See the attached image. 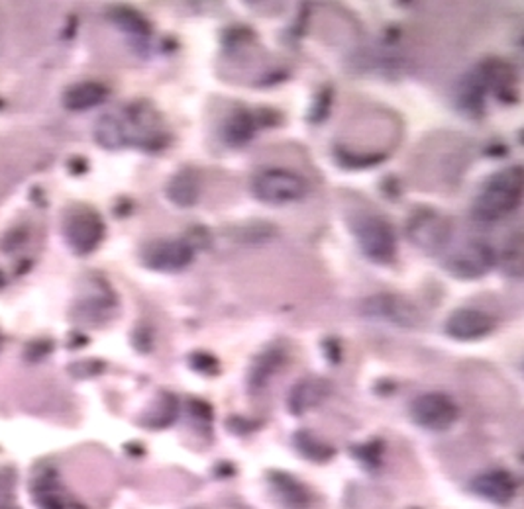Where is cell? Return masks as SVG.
I'll return each instance as SVG.
<instances>
[{"instance_id": "484cf974", "label": "cell", "mask_w": 524, "mask_h": 509, "mask_svg": "<svg viewBox=\"0 0 524 509\" xmlns=\"http://www.w3.org/2000/svg\"><path fill=\"white\" fill-rule=\"evenodd\" d=\"M279 362H281V357H279V352H277V351L270 352V355L262 357L258 365H255V369H253V378H252L253 386H263V382L271 377V372L277 370V367H279Z\"/></svg>"}, {"instance_id": "ac0fdd59", "label": "cell", "mask_w": 524, "mask_h": 509, "mask_svg": "<svg viewBox=\"0 0 524 509\" xmlns=\"http://www.w3.org/2000/svg\"><path fill=\"white\" fill-rule=\"evenodd\" d=\"M92 293L87 294L83 300H79L75 306L79 319H85L92 324L95 319H100L110 308H115V296H112L110 288L105 284L102 278H92Z\"/></svg>"}, {"instance_id": "8992f818", "label": "cell", "mask_w": 524, "mask_h": 509, "mask_svg": "<svg viewBox=\"0 0 524 509\" xmlns=\"http://www.w3.org/2000/svg\"><path fill=\"white\" fill-rule=\"evenodd\" d=\"M407 235L413 245L423 249L425 253L438 255L450 243L451 222L438 210L423 208V210H417L408 217Z\"/></svg>"}, {"instance_id": "7c38bea8", "label": "cell", "mask_w": 524, "mask_h": 509, "mask_svg": "<svg viewBox=\"0 0 524 509\" xmlns=\"http://www.w3.org/2000/svg\"><path fill=\"white\" fill-rule=\"evenodd\" d=\"M483 81H485L487 92H493V97L499 98L503 104L517 102L519 100V87H517V72L503 59H485L477 67Z\"/></svg>"}, {"instance_id": "9a60e30c", "label": "cell", "mask_w": 524, "mask_h": 509, "mask_svg": "<svg viewBox=\"0 0 524 509\" xmlns=\"http://www.w3.org/2000/svg\"><path fill=\"white\" fill-rule=\"evenodd\" d=\"M485 97L487 87L483 81L479 69L469 71L468 75L461 79L460 87L456 90V104L461 114H466L471 120H479L485 114Z\"/></svg>"}, {"instance_id": "5bb4252c", "label": "cell", "mask_w": 524, "mask_h": 509, "mask_svg": "<svg viewBox=\"0 0 524 509\" xmlns=\"http://www.w3.org/2000/svg\"><path fill=\"white\" fill-rule=\"evenodd\" d=\"M260 128L258 112H252L248 108H236L228 118L222 122L219 130V136L224 145L228 148H244L250 143Z\"/></svg>"}, {"instance_id": "52a82bcc", "label": "cell", "mask_w": 524, "mask_h": 509, "mask_svg": "<svg viewBox=\"0 0 524 509\" xmlns=\"http://www.w3.org/2000/svg\"><path fill=\"white\" fill-rule=\"evenodd\" d=\"M30 496L38 509H85L61 482L56 466L39 462L30 474Z\"/></svg>"}, {"instance_id": "30bf717a", "label": "cell", "mask_w": 524, "mask_h": 509, "mask_svg": "<svg viewBox=\"0 0 524 509\" xmlns=\"http://www.w3.org/2000/svg\"><path fill=\"white\" fill-rule=\"evenodd\" d=\"M413 421L428 431H446L456 423L460 410L454 400L448 398L446 394H425L418 396L413 406H410Z\"/></svg>"}, {"instance_id": "ba28073f", "label": "cell", "mask_w": 524, "mask_h": 509, "mask_svg": "<svg viewBox=\"0 0 524 509\" xmlns=\"http://www.w3.org/2000/svg\"><path fill=\"white\" fill-rule=\"evenodd\" d=\"M142 263L156 273H179L194 259V245L185 237L158 239L142 249Z\"/></svg>"}, {"instance_id": "e0dca14e", "label": "cell", "mask_w": 524, "mask_h": 509, "mask_svg": "<svg viewBox=\"0 0 524 509\" xmlns=\"http://www.w3.org/2000/svg\"><path fill=\"white\" fill-rule=\"evenodd\" d=\"M474 490L493 504H507L512 500V496H515L517 484L512 480L511 474L495 471L481 474L474 482Z\"/></svg>"}, {"instance_id": "f546056e", "label": "cell", "mask_w": 524, "mask_h": 509, "mask_svg": "<svg viewBox=\"0 0 524 509\" xmlns=\"http://www.w3.org/2000/svg\"><path fill=\"white\" fill-rule=\"evenodd\" d=\"M191 365H193L194 370L207 372V374L217 372V370H219V362H217V359L210 357V355H207V352H194V355L191 357Z\"/></svg>"}, {"instance_id": "6da1fadb", "label": "cell", "mask_w": 524, "mask_h": 509, "mask_svg": "<svg viewBox=\"0 0 524 509\" xmlns=\"http://www.w3.org/2000/svg\"><path fill=\"white\" fill-rule=\"evenodd\" d=\"M524 189V173L520 165H511L489 176L476 196L471 216L481 224L497 222L512 214L520 206Z\"/></svg>"}, {"instance_id": "ffe728a7", "label": "cell", "mask_w": 524, "mask_h": 509, "mask_svg": "<svg viewBox=\"0 0 524 509\" xmlns=\"http://www.w3.org/2000/svg\"><path fill=\"white\" fill-rule=\"evenodd\" d=\"M169 202L177 208H193L199 202V176L193 169L185 167L171 176L166 186Z\"/></svg>"}, {"instance_id": "44dd1931", "label": "cell", "mask_w": 524, "mask_h": 509, "mask_svg": "<svg viewBox=\"0 0 524 509\" xmlns=\"http://www.w3.org/2000/svg\"><path fill=\"white\" fill-rule=\"evenodd\" d=\"M95 141L102 149L118 151L130 148L125 120L118 114H102L95 123Z\"/></svg>"}, {"instance_id": "7a4b0ae2", "label": "cell", "mask_w": 524, "mask_h": 509, "mask_svg": "<svg viewBox=\"0 0 524 509\" xmlns=\"http://www.w3.org/2000/svg\"><path fill=\"white\" fill-rule=\"evenodd\" d=\"M359 251L377 265H389L397 257V235L393 225L377 214H357L349 224Z\"/></svg>"}, {"instance_id": "8fae6325", "label": "cell", "mask_w": 524, "mask_h": 509, "mask_svg": "<svg viewBox=\"0 0 524 509\" xmlns=\"http://www.w3.org/2000/svg\"><path fill=\"white\" fill-rule=\"evenodd\" d=\"M362 308L367 318L400 327H417L420 321V314L415 304H410L403 296L377 294L367 298Z\"/></svg>"}, {"instance_id": "d4e9b609", "label": "cell", "mask_w": 524, "mask_h": 509, "mask_svg": "<svg viewBox=\"0 0 524 509\" xmlns=\"http://www.w3.org/2000/svg\"><path fill=\"white\" fill-rule=\"evenodd\" d=\"M14 480L16 474L13 469H0V509H20L14 502Z\"/></svg>"}, {"instance_id": "2e32d148", "label": "cell", "mask_w": 524, "mask_h": 509, "mask_svg": "<svg viewBox=\"0 0 524 509\" xmlns=\"http://www.w3.org/2000/svg\"><path fill=\"white\" fill-rule=\"evenodd\" d=\"M108 97V89L100 82L95 81H85V82H77V85H71L64 97H61V102L64 106L71 112H85L99 106L107 100Z\"/></svg>"}, {"instance_id": "603a6c76", "label": "cell", "mask_w": 524, "mask_h": 509, "mask_svg": "<svg viewBox=\"0 0 524 509\" xmlns=\"http://www.w3.org/2000/svg\"><path fill=\"white\" fill-rule=\"evenodd\" d=\"M334 159L344 169H372L382 165L387 155L385 153H359V151H349L342 145H336L334 148Z\"/></svg>"}, {"instance_id": "3957f363", "label": "cell", "mask_w": 524, "mask_h": 509, "mask_svg": "<svg viewBox=\"0 0 524 509\" xmlns=\"http://www.w3.org/2000/svg\"><path fill=\"white\" fill-rule=\"evenodd\" d=\"M128 143L142 151H161L171 143L169 131L163 130L161 114L150 102H133L122 114Z\"/></svg>"}, {"instance_id": "4316f807", "label": "cell", "mask_w": 524, "mask_h": 509, "mask_svg": "<svg viewBox=\"0 0 524 509\" xmlns=\"http://www.w3.org/2000/svg\"><path fill=\"white\" fill-rule=\"evenodd\" d=\"M332 100H334V90L331 87H326L324 90L318 92V97L313 104V110L311 114H308V120H311L313 123L324 122L328 118V114H331Z\"/></svg>"}, {"instance_id": "7402d4cb", "label": "cell", "mask_w": 524, "mask_h": 509, "mask_svg": "<svg viewBox=\"0 0 524 509\" xmlns=\"http://www.w3.org/2000/svg\"><path fill=\"white\" fill-rule=\"evenodd\" d=\"M108 20L120 30V32H125L126 36L138 39V41H146L151 36L150 20L143 14H140L138 10H133L130 6L110 8Z\"/></svg>"}, {"instance_id": "4fadbf2b", "label": "cell", "mask_w": 524, "mask_h": 509, "mask_svg": "<svg viewBox=\"0 0 524 509\" xmlns=\"http://www.w3.org/2000/svg\"><path fill=\"white\" fill-rule=\"evenodd\" d=\"M493 327H495V321L485 311L481 310H471V308H460L451 314L446 321V334L451 339L458 341H476L489 335Z\"/></svg>"}, {"instance_id": "f1b7e54d", "label": "cell", "mask_w": 524, "mask_h": 509, "mask_svg": "<svg viewBox=\"0 0 524 509\" xmlns=\"http://www.w3.org/2000/svg\"><path fill=\"white\" fill-rule=\"evenodd\" d=\"M26 239H28L26 230H22V227H13V230L6 232L4 237L0 239V249H3L4 253H14L20 247H24Z\"/></svg>"}, {"instance_id": "cb8c5ba5", "label": "cell", "mask_w": 524, "mask_h": 509, "mask_svg": "<svg viewBox=\"0 0 524 509\" xmlns=\"http://www.w3.org/2000/svg\"><path fill=\"white\" fill-rule=\"evenodd\" d=\"M522 237L515 235L511 237L505 249H503V257H501V263L503 268H505V273L512 275V276H520L522 275Z\"/></svg>"}, {"instance_id": "4dcf8cb0", "label": "cell", "mask_w": 524, "mask_h": 509, "mask_svg": "<svg viewBox=\"0 0 524 509\" xmlns=\"http://www.w3.org/2000/svg\"><path fill=\"white\" fill-rule=\"evenodd\" d=\"M4 286V276H3V271H0V288Z\"/></svg>"}, {"instance_id": "83f0119b", "label": "cell", "mask_w": 524, "mask_h": 509, "mask_svg": "<svg viewBox=\"0 0 524 509\" xmlns=\"http://www.w3.org/2000/svg\"><path fill=\"white\" fill-rule=\"evenodd\" d=\"M296 445H299V449L308 456H313V451H316L318 459H326V456L332 454V451L328 449V446L318 443L313 435H308V433H301L299 437H296Z\"/></svg>"}, {"instance_id": "5b68a950", "label": "cell", "mask_w": 524, "mask_h": 509, "mask_svg": "<svg viewBox=\"0 0 524 509\" xmlns=\"http://www.w3.org/2000/svg\"><path fill=\"white\" fill-rule=\"evenodd\" d=\"M107 225L100 214L87 206H75L64 217V237L67 247L79 257L97 251L105 239Z\"/></svg>"}, {"instance_id": "277c9868", "label": "cell", "mask_w": 524, "mask_h": 509, "mask_svg": "<svg viewBox=\"0 0 524 509\" xmlns=\"http://www.w3.org/2000/svg\"><path fill=\"white\" fill-rule=\"evenodd\" d=\"M308 182L305 176L287 169H265L253 176L252 194L263 204L285 206L305 199Z\"/></svg>"}, {"instance_id": "9c48e42d", "label": "cell", "mask_w": 524, "mask_h": 509, "mask_svg": "<svg viewBox=\"0 0 524 509\" xmlns=\"http://www.w3.org/2000/svg\"><path fill=\"white\" fill-rule=\"evenodd\" d=\"M497 263V253L487 242L471 239L464 245H460L446 257V271L458 278H479L485 276Z\"/></svg>"}, {"instance_id": "d6986e66", "label": "cell", "mask_w": 524, "mask_h": 509, "mask_svg": "<svg viewBox=\"0 0 524 509\" xmlns=\"http://www.w3.org/2000/svg\"><path fill=\"white\" fill-rule=\"evenodd\" d=\"M331 392V384L322 378H305L291 390L289 396V410L296 415H301L308 410L318 406Z\"/></svg>"}]
</instances>
